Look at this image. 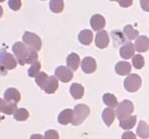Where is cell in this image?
<instances>
[{"instance_id": "603a6c76", "label": "cell", "mask_w": 149, "mask_h": 139, "mask_svg": "<svg viewBox=\"0 0 149 139\" xmlns=\"http://www.w3.org/2000/svg\"><path fill=\"white\" fill-rule=\"evenodd\" d=\"M102 101H103V104H104L105 105H107L109 107H112V108L118 105L116 97L112 95V93H109V92H107V93H104V95H103Z\"/></svg>"}, {"instance_id": "4316f807", "label": "cell", "mask_w": 149, "mask_h": 139, "mask_svg": "<svg viewBox=\"0 0 149 139\" xmlns=\"http://www.w3.org/2000/svg\"><path fill=\"white\" fill-rule=\"evenodd\" d=\"M48 80H49V76H48L46 73H44V72H40V73L35 76L36 83H37V85H39V88H42V90H44Z\"/></svg>"}, {"instance_id": "1f68e13d", "label": "cell", "mask_w": 149, "mask_h": 139, "mask_svg": "<svg viewBox=\"0 0 149 139\" xmlns=\"http://www.w3.org/2000/svg\"><path fill=\"white\" fill-rule=\"evenodd\" d=\"M44 139H59V133L55 129H49L45 132Z\"/></svg>"}, {"instance_id": "4fadbf2b", "label": "cell", "mask_w": 149, "mask_h": 139, "mask_svg": "<svg viewBox=\"0 0 149 139\" xmlns=\"http://www.w3.org/2000/svg\"><path fill=\"white\" fill-rule=\"evenodd\" d=\"M91 26H92L93 30L95 31H102L105 26V19L100 14H95L91 18Z\"/></svg>"}, {"instance_id": "2e32d148", "label": "cell", "mask_w": 149, "mask_h": 139, "mask_svg": "<svg viewBox=\"0 0 149 139\" xmlns=\"http://www.w3.org/2000/svg\"><path fill=\"white\" fill-rule=\"evenodd\" d=\"M58 88H59V81H58V79L56 78V76H49V80H48L46 85H45L43 90L46 93L52 95V93L56 92V90Z\"/></svg>"}, {"instance_id": "3957f363", "label": "cell", "mask_w": 149, "mask_h": 139, "mask_svg": "<svg viewBox=\"0 0 149 139\" xmlns=\"http://www.w3.org/2000/svg\"><path fill=\"white\" fill-rule=\"evenodd\" d=\"M90 114V107L86 104H77L74 108V119L72 124L74 126L80 125L86 119Z\"/></svg>"}, {"instance_id": "7402d4cb", "label": "cell", "mask_w": 149, "mask_h": 139, "mask_svg": "<svg viewBox=\"0 0 149 139\" xmlns=\"http://www.w3.org/2000/svg\"><path fill=\"white\" fill-rule=\"evenodd\" d=\"M78 38H79V41H80L81 44L88 46V45H91V43H92L93 38V34L91 30L86 29V30L81 31Z\"/></svg>"}, {"instance_id": "484cf974", "label": "cell", "mask_w": 149, "mask_h": 139, "mask_svg": "<svg viewBox=\"0 0 149 139\" xmlns=\"http://www.w3.org/2000/svg\"><path fill=\"white\" fill-rule=\"evenodd\" d=\"M50 10L54 13H61L64 10V0H51L50 1Z\"/></svg>"}, {"instance_id": "f546056e", "label": "cell", "mask_w": 149, "mask_h": 139, "mask_svg": "<svg viewBox=\"0 0 149 139\" xmlns=\"http://www.w3.org/2000/svg\"><path fill=\"white\" fill-rule=\"evenodd\" d=\"M41 70V63L39 61H36L35 63H33L31 65V67L28 70V76L31 78H35L38 74L40 73Z\"/></svg>"}, {"instance_id": "d4e9b609", "label": "cell", "mask_w": 149, "mask_h": 139, "mask_svg": "<svg viewBox=\"0 0 149 139\" xmlns=\"http://www.w3.org/2000/svg\"><path fill=\"white\" fill-rule=\"evenodd\" d=\"M16 110H17V104L16 102L7 101V100L4 99V105H3V109H2V112L4 114H7V115L14 114Z\"/></svg>"}, {"instance_id": "30bf717a", "label": "cell", "mask_w": 149, "mask_h": 139, "mask_svg": "<svg viewBox=\"0 0 149 139\" xmlns=\"http://www.w3.org/2000/svg\"><path fill=\"white\" fill-rule=\"evenodd\" d=\"M134 52H135V47H134V45L132 44L130 41L124 43V45H122L120 50H119L120 57L125 60L132 58L134 56Z\"/></svg>"}, {"instance_id": "7a4b0ae2", "label": "cell", "mask_w": 149, "mask_h": 139, "mask_svg": "<svg viewBox=\"0 0 149 139\" xmlns=\"http://www.w3.org/2000/svg\"><path fill=\"white\" fill-rule=\"evenodd\" d=\"M17 60L5 49L0 50V75H6L7 72L13 70L17 66Z\"/></svg>"}, {"instance_id": "8992f818", "label": "cell", "mask_w": 149, "mask_h": 139, "mask_svg": "<svg viewBox=\"0 0 149 139\" xmlns=\"http://www.w3.org/2000/svg\"><path fill=\"white\" fill-rule=\"evenodd\" d=\"M134 111V105L129 99H124L120 104L117 105L116 108V115L117 118L121 119L125 116L131 115V113Z\"/></svg>"}, {"instance_id": "e575fe53", "label": "cell", "mask_w": 149, "mask_h": 139, "mask_svg": "<svg viewBox=\"0 0 149 139\" xmlns=\"http://www.w3.org/2000/svg\"><path fill=\"white\" fill-rule=\"evenodd\" d=\"M140 6L144 11L149 12V0H140Z\"/></svg>"}, {"instance_id": "9c48e42d", "label": "cell", "mask_w": 149, "mask_h": 139, "mask_svg": "<svg viewBox=\"0 0 149 139\" xmlns=\"http://www.w3.org/2000/svg\"><path fill=\"white\" fill-rule=\"evenodd\" d=\"M109 44V37L107 31H98L95 36V45L98 49H105Z\"/></svg>"}, {"instance_id": "44dd1931", "label": "cell", "mask_w": 149, "mask_h": 139, "mask_svg": "<svg viewBox=\"0 0 149 139\" xmlns=\"http://www.w3.org/2000/svg\"><path fill=\"white\" fill-rule=\"evenodd\" d=\"M136 133L140 138L148 139L149 138V125L145 121L140 120L138 122V126L136 128Z\"/></svg>"}, {"instance_id": "e0dca14e", "label": "cell", "mask_w": 149, "mask_h": 139, "mask_svg": "<svg viewBox=\"0 0 149 139\" xmlns=\"http://www.w3.org/2000/svg\"><path fill=\"white\" fill-rule=\"evenodd\" d=\"M131 71V65L128 62H118L115 65V73L119 76H128Z\"/></svg>"}, {"instance_id": "d590c367", "label": "cell", "mask_w": 149, "mask_h": 139, "mask_svg": "<svg viewBox=\"0 0 149 139\" xmlns=\"http://www.w3.org/2000/svg\"><path fill=\"white\" fill-rule=\"evenodd\" d=\"M30 139H44V137L41 134H33V135H31Z\"/></svg>"}, {"instance_id": "cb8c5ba5", "label": "cell", "mask_w": 149, "mask_h": 139, "mask_svg": "<svg viewBox=\"0 0 149 139\" xmlns=\"http://www.w3.org/2000/svg\"><path fill=\"white\" fill-rule=\"evenodd\" d=\"M123 33L126 36V38L128 40H136V38L139 36L138 30H136L132 25H126L123 28Z\"/></svg>"}, {"instance_id": "60d3db41", "label": "cell", "mask_w": 149, "mask_h": 139, "mask_svg": "<svg viewBox=\"0 0 149 139\" xmlns=\"http://www.w3.org/2000/svg\"><path fill=\"white\" fill-rule=\"evenodd\" d=\"M0 121H1V116H0Z\"/></svg>"}, {"instance_id": "83f0119b", "label": "cell", "mask_w": 149, "mask_h": 139, "mask_svg": "<svg viewBox=\"0 0 149 139\" xmlns=\"http://www.w3.org/2000/svg\"><path fill=\"white\" fill-rule=\"evenodd\" d=\"M29 117V112L28 110L24 107H21V108H17V110L14 113V119L17 121H25L27 120Z\"/></svg>"}, {"instance_id": "ab89813d", "label": "cell", "mask_w": 149, "mask_h": 139, "mask_svg": "<svg viewBox=\"0 0 149 139\" xmlns=\"http://www.w3.org/2000/svg\"><path fill=\"white\" fill-rule=\"evenodd\" d=\"M110 1H118V0H110Z\"/></svg>"}, {"instance_id": "74e56055", "label": "cell", "mask_w": 149, "mask_h": 139, "mask_svg": "<svg viewBox=\"0 0 149 139\" xmlns=\"http://www.w3.org/2000/svg\"><path fill=\"white\" fill-rule=\"evenodd\" d=\"M2 14H3V8H2V6H0V17L2 16Z\"/></svg>"}, {"instance_id": "5bb4252c", "label": "cell", "mask_w": 149, "mask_h": 139, "mask_svg": "<svg viewBox=\"0 0 149 139\" xmlns=\"http://www.w3.org/2000/svg\"><path fill=\"white\" fill-rule=\"evenodd\" d=\"M4 99L7 101H13L18 104L21 99V95L18 90L14 88H9L4 92Z\"/></svg>"}, {"instance_id": "ffe728a7", "label": "cell", "mask_w": 149, "mask_h": 139, "mask_svg": "<svg viewBox=\"0 0 149 139\" xmlns=\"http://www.w3.org/2000/svg\"><path fill=\"white\" fill-rule=\"evenodd\" d=\"M80 64H81V59L79 57V55L76 54V53H71L67 57V66L71 70H73V71L78 70Z\"/></svg>"}, {"instance_id": "d6a6232c", "label": "cell", "mask_w": 149, "mask_h": 139, "mask_svg": "<svg viewBox=\"0 0 149 139\" xmlns=\"http://www.w3.org/2000/svg\"><path fill=\"white\" fill-rule=\"evenodd\" d=\"M133 3V0H118L119 6L123 7V8H127V7L131 6Z\"/></svg>"}, {"instance_id": "836d02e7", "label": "cell", "mask_w": 149, "mask_h": 139, "mask_svg": "<svg viewBox=\"0 0 149 139\" xmlns=\"http://www.w3.org/2000/svg\"><path fill=\"white\" fill-rule=\"evenodd\" d=\"M121 139H136V135L131 131H126L122 134Z\"/></svg>"}, {"instance_id": "d6986e66", "label": "cell", "mask_w": 149, "mask_h": 139, "mask_svg": "<svg viewBox=\"0 0 149 139\" xmlns=\"http://www.w3.org/2000/svg\"><path fill=\"white\" fill-rule=\"evenodd\" d=\"M70 93L73 97L74 99H81L84 97V93H85V88L81 83H74L71 85L70 88Z\"/></svg>"}, {"instance_id": "ac0fdd59", "label": "cell", "mask_w": 149, "mask_h": 139, "mask_svg": "<svg viewBox=\"0 0 149 139\" xmlns=\"http://www.w3.org/2000/svg\"><path fill=\"white\" fill-rule=\"evenodd\" d=\"M115 115H116V112L114 111V109L112 107H107L102 111V120L107 124V126H110L112 124V122L114 121Z\"/></svg>"}, {"instance_id": "7c38bea8", "label": "cell", "mask_w": 149, "mask_h": 139, "mask_svg": "<svg viewBox=\"0 0 149 139\" xmlns=\"http://www.w3.org/2000/svg\"><path fill=\"white\" fill-rule=\"evenodd\" d=\"M74 119V109L67 108L64 109L63 111L60 112L58 116V121L62 125H67L69 123H72Z\"/></svg>"}, {"instance_id": "4dcf8cb0", "label": "cell", "mask_w": 149, "mask_h": 139, "mask_svg": "<svg viewBox=\"0 0 149 139\" xmlns=\"http://www.w3.org/2000/svg\"><path fill=\"white\" fill-rule=\"evenodd\" d=\"M8 6L13 11H18L20 10L21 6H22V2H21V0H9Z\"/></svg>"}, {"instance_id": "8fae6325", "label": "cell", "mask_w": 149, "mask_h": 139, "mask_svg": "<svg viewBox=\"0 0 149 139\" xmlns=\"http://www.w3.org/2000/svg\"><path fill=\"white\" fill-rule=\"evenodd\" d=\"M134 47H135V50L138 53H144L147 52L149 50V39L146 36H138L135 40V43H134Z\"/></svg>"}, {"instance_id": "ba28073f", "label": "cell", "mask_w": 149, "mask_h": 139, "mask_svg": "<svg viewBox=\"0 0 149 139\" xmlns=\"http://www.w3.org/2000/svg\"><path fill=\"white\" fill-rule=\"evenodd\" d=\"M81 70L86 74H93L97 70V62L93 57H86L81 63Z\"/></svg>"}, {"instance_id": "f1b7e54d", "label": "cell", "mask_w": 149, "mask_h": 139, "mask_svg": "<svg viewBox=\"0 0 149 139\" xmlns=\"http://www.w3.org/2000/svg\"><path fill=\"white\" fill-rule=\"evenodd\" d=\"M132 65H133V67L135 69L137 70H140L142 69L144 67V65H145V60L141 55H134L133 57H132Z\"/></svg>"}, {"instance_id": "8d00e7d4", "label": "cell", "mask_w": 149, "mask_h": 139, "mask_svg": "<svg viewBox=\"0 0 149 139\" xmlns=\"http://www.w3.org/2000/svg\"><path fill=\"white\" fill-rule=\"evenodd\" d=\"M3 105H4V99H0V112H2V109H3Z\"/></svg>"}, {"instance_id": "9a60e30c", "label": "cell", "mask_w": 149, "mask_h": 139, "mask_svg": "<svg viewBox=\"0 0 149 139\" xmlns=\"http://www.w3.org/2000/svg\"><path fill=\"white\" fill-rule=\"evenodd\" d=\"M136 120H137V116L136 115H128L123 118L119 119V126L122 129L125 130H129V129L133 128L136 124Z\"/></svg>"}, {"instance_id": "5b68a950", "label": "cell", "mask_w": 149, "mask_h": 139, "mask_svg": "<svg viewBox=\"0 0 149 139\" xmlns=\"http://www.w3.org/2000/svg\"><path fill=\"white\" fill-rule=\"evenodd\" d=\"M23 43L26 46L32 48V49L36 50V51H40L42 48V41L41 38L38 35H36L35 33L32 32H25L23 35Z\"/></svg>"}, {"instance_id": "277c9868", "label": "cell", "mask_w": 149, "mask_h": 139, "mask_svg": "<svg viewBox=\"0 0 149 139\" xmlns=\"http://www.w3.org/2000/svg\"><path fill=\"white\" fill-rule=\"evenodd\" d=\"M142 81L137 74H129L124 80V88L129 92H135L140 88Z\"/></svg>"}, {"instance_id": "f35d334b", "label": "cell", "mask_w": 149, "mask_h": 139, "mask_svg": "<svg viewBox=\"0 0 149 139\" xmlns=\"http://www.w3.org/2000/svg\"><path fill=\"white\" fill-rule=\"evenodd\" d=\"M5 1V0H0V2H4Z\"/></svg>"}, {"instance_id": "6da1fadb", "label": "cell", "mask_w": 149, "mask_h": 139, "mask_svg": "<svg viewBox=\"0 0 149 139\" xmlns=\"http://www.w3.org/2000/svg\"><path fill=\"white\" fill-rule=\"evenodd\" d=\"M13 54L15 55L16 60L21 66H24L25 64L35 63L38 61V53L36 50L26 46L22 42H17L12 47Z\"/></svg>"}, {"instance_id": "52a82bcc", "label": "cell", "mask_w": 149, "mask_h": 139, "mask_svg": "<svg viewBox=\"0 0 149 139\" xmlns=\"http://www.w3.org/2000/svg\"><path fill=\"white\" fill-rule=\"evenodd\" d=\"M55 76L59 81L63 83H69L73 79V71L70 68H67L65 66H59L55 70Z\"/></svg>"}]
</instances>
